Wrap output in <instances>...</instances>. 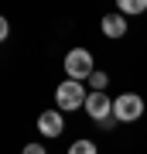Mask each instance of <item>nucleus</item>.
Returning a JSON list of instances; mask_svg holds the SVG:
<instances>
[{"label":"nucleus","mask_w":147,"mask_h":154,"mask_svg":"<svg viewBox=\"0 0 147 154\" xmlns=\"http://www.w3.org/2000/svg\"><path fill=\"white\" fill-rule=\"evenodd\" d=\"M144 116V99L137 93H120L113 99V120L116 123H133Z\"/></svg>","instance_id":"f257e3e1"},{"label":"nucleus","mask_w":147,"mask_h":154,"mask_svg":"<svg viewBox=\"0 0 147 154\" xmlns=\"http://www.w3.org/2000/svg\"><path fill=\"white\" fill-rule=\"evenodd\" d=\"M89 93L82 89V82H75V79H69V82H62L58 89H55V103H58V110H82L86 106Z\"/></svg>","instance_id":"f03ea898"},{"label":"nucleus","mask_w":147,"mask_h":154,"mask_svg":"<svg viewBox=\"0 0 147 154\" xmlns=\"http://www.w3.org/2000/svg\"><path fill=\"white\" fill-rule=\"evenodd\" d=\"M93 51H86V48H72L69 55H65V75L69 79H75V82H82V79H89L93 75Z\"/></svg>","instance_id":"7ed1b4c3"},{"label":"nucleus","mask_w":147,"mask_h":154,"mask_svg":"<svg viewBox=\"0 0 147 154\" xmlns=\"http://www.w3.org/2000/svg\"><path fill=\"white\" fill-rule=\"evenodd\" d=\"M86 113L93 116L96 123L109 120V116H113V99H109L106 93H89V99H86Z\"/></svg>","instance_id":"20e7f679"},{"label":"nucleus","mask_w":147,"mask_h":154,"mask_svg":"<svg viewBox=\"0 0 147 154\" xmlns=\"http://www.w3.org/2000/svg\"><path fill=\"white\" fill-rule=\"evenodd\" d=\"M62 130H65L62 110H44L38 116V134H41V137H62Z\"/></svg>","instance_id":"39448f33"},{"label":"nucleus","mask_w":147,"mask_h":154,"mask_svg":"<svg viewBox=\"0 0 147 154\" xmlns=\"http://www.w3.org/2000/svg\"><path fill=\"white\" fill-rule=\"evenodd\" d=\"M99 28H103L106 38H123V34H127V17L120 11H113V14H106L103 21H99Z\"/></svg>","instance_id":"423d86ee"},{"label":"nucleus","mask_w":147,"mask_h":154,"mask_svg":"<svg viewBox=\"0 0 147 154\" xmlns=\"http://www.w3.org/2000/svg\"><path fill=\"white\" fill-rule=\"evenodd\" d=\"M116 11H120L123 17H127V14H144V11H147V0H120Z\"/></svg>","instance_id":"0eeeda50"},{"label":"nucleus","mask_w":147,"mask_h":154,"mask_svg":"<svg viewBox=\"0 0 147 154\" xmlns=\"http://www.w3.org/2000/svg\"><path fill=\"white\" fill-rule=\"evenodd\" d=\"M69 154H99V147H96L93 140H86V137H82V140H75V144L69 147Z\"/></svg>","instance_id":"6e6552de"},{"label":"nucleus","mask_w":147,"mask_h":154,"mask_svg":"<svg viewBox=\"0 0 147 154\" xmlns=\"http://www.w3.org/2000/svg\"><path fill=\"white\" fill-rule=\"evenodd\" d=\"M89 82H93V93H103V89L109 86V75H106L103 69H96L93 75H89Z\"/></svg>","instance_id":"1a4fd4ad"},{"label":"nucleus","mask_w":147,"mask_h":154,"mask_svg":"<svg viewBox=\"0 0 147 154\" xmlns=\"http://www.w3.org/2000/svg\"><path fill=\"white\" fill-rule=\"evenodd\" d=\"M7 34H11V24H7V17L0 14V41H7Z\"/></svg>","instance_id":"9d476101"},{"label":"nucleus","mask_w":147,"mask_h":154,"mask_svg":"<svg viewBox=\"0 0 147 154\" xmlns=\"http://www.w3.org/2000/svg\"><path fill=\"white\" fill-rule=\"evenodd\" d=\"M21 154H48V151H44V147H41V144H27V147H24Z\"/></svg>","instance_id":"9b49d317"}]
</instances>
